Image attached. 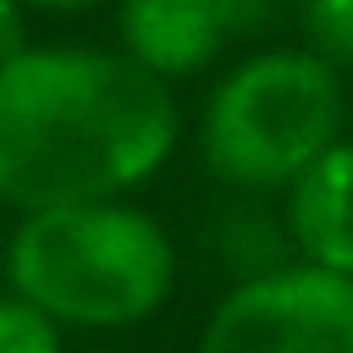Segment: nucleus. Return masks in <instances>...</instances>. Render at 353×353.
Masks as SVG:
<instances>
[{"mask_svg":"<svg viewBox=\"0 0 353 353\" xmlns=\"http://www.w3.org/2000/svg\"><path fill=\"white\" fill-rule=\"evenodd\" d=\"M171 83L121 50L28 44L0 66V204L17 215L127 199L176 149Z\"/></svg>","mask_w":353,"mask_h":353,"instance_id":"1","label":"nucleus"},{"mask_svg":"<svg viewBox=\"0 0 353 353\" xmlns=\"http://www.w3.org/2000/svg\"><path fill=\"white\" fill-rule=\"evenodd\" d=\"M6 287L66 331H127L176 292V243L132 199L28 210L6 237Z\"/></svg>","mask_w":353,"mask_h":353,"instance_id":"2","label":"nucleus"},{"mask_svg":"<svg viewBox=\"0 0 353 353\" xmlns=\"http://www.w3.org/2000/svg\"><path fill=\"white\" fill-rule=\"evenodd\" d=\"M342 138V77L309 44L243 55L204 99L199 154L232 193H281Z\"/></svg>","mask_w":353,"mask_h":353,"instance_id":"3","label":"nucleus"},{"mask_svg":"<svg viewBox=\"0 0 353 353\" xmlns=\"http://www.w3.org/2000/svg\"><path fill=\"white\" fill-rule=\"evenodd\" d=\"M199 353H353V276L309 259L237 276L215 298Z\"/></svg>","mask_w":353,"mask_h":353,"instance_id":"4","label":"nucleus"},{"mask_svg":"<svg viewBox=\"0 0 353 353\" xmlns=\"http://www.w3.org/2000/svg\"><path fill=\"white\" fill-rule=\"evenodd\" d=\"M281 193V232L292 243V259L353 276V138L320 149Z\"/></svg>","mask_w":353,"mask_h":353,"instance_id":"5","label":"nucleus"},{"mask_svg":"<svg viewBox=\"0 0 353 353\" xmlns=\"http://www.w3.org/2000/svg\"><path fill=\"white\" fill-rule=\"evenodd\" d=\"M116 50L149 77L182 83L226 50V28L215 0H116Z\"/></svg>","mask_w":353,"mask_h":353,"instance_id":"6","label":"nucleus"},{"mask_svg":"<svg viewBox=\"0 0 353 353\" xmlns=\"http://www.w3.org/2000/svg\"><path fill=\"white\" fill-rule=\"evenodd\" d=\"M0 353H66V325L17 292H0Z\"/></svg>","mask_w":353,"mask_h":353,"instance_id":"7","label":"nucleus"},{"mask_svg":"<svg viewBox=\"0 0 353 353\" xmlns=\"http://www.w3.org/2000/svg\"><path fill=\"white\" fill-rule=\"evenodd\" d=\"M298 28L314 55L353 66V0H298Z\"/></svg>","mask_w":353,"mask_h":353,"instance_id":"8","label":"nucleus"},{"mask_svg":"<svg viewBox=\"0 0 353 353\" xmlns=\"http://www.w3.org/2000/svg\"><path fill=\"white\" fill-rule=\"evenodd\" d=\"M215 11H221L226 39H254V33H265L276 22L281 0H215Z\"/></svg>","mask_w":353,"mask_h":353,"instance_id":"9","label":"nucleus"},{"mask_svg":"<svg viewBox=\"0 0 353 353\" xmlns=\"http://www.w3.org/2000/svg\"><path fill=\"white\" fill-rule=\"evenodd\" d=\"M28 44H33V39H28V6L0 0V66H6V61H17Z\"/></svg>","mask_w":353,"mask_h":353,"instance_id":"10","label":"nucleus"},{"mask_svg":"<svg viewBox=\"0 0 353 353\" xmlns=\"http://www.w3.org/2000/svg\"><path fill=\"white\" fill-rule=\"evenodd\" d=\"M17 6H28V11H66V17H77V11H94V6H105V0H17Z\"/></svg>","mask_w":353,"mask_h":353,"instance_id":"11","label":"nucleus"}]
</instances>
